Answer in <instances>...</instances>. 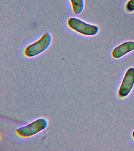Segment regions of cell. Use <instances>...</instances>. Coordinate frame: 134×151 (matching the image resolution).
I'll return each instance as SVG.
<instances>
[{"instance_id": "obj_3", "label": "cell", "mask_w": 134, "mask_h": 151, "mask_svg": "<svg viewBox=\"0 0 134 151\" xmlns=\"http://www.w3.org/2000/svg\"><path fill=\"white\" fill-rule=\"evenodd\" d=\"M67 24L71 29L80 34L87 36L96 35L99 30L97 26L89 24L76 17H71L69 19Z\"/></svg>"}, {"instance_id": "obj_7", "label": "cell", "mask_w": 134, "mask_h": 151, "mask_svg": "<svg viewBox=\"0 0 134 151\" xmlns=\"http://www.w3.org/2000/svg\"><path fill=\"white\" fill-rule=\"evenodd\" d=\"M125 9L129 12L134 11V0H129L125 5Z\"/></svg>"}, {"instance_id": "obj_1", "label": "cell", "mask_w": 134, "mask_h": 151, "mask_svg": "<svg viewBox=\"0 0 134 151\" xmlns=\"http://www.w3.org/2000/svg\"><path fill=\"white\" fill-rule=\"evenodd\" d=\"M52 37L50 33L43 34L39 40L29 45L24 50V53L28 57H34L42 54L51 45Z\"/></svg>"}, {"instance_id": "obj_4", "label": "cell", "mask_w": 134, "mask_h": 151, "mask_svg": "<svg viewBox=\"0 0 134 151\" xmlns=\"http://www.w3.org/2000/svg\"><path fill=\"white\" fill-rule=\"evenodd\" d=\"M134 86V68H129L126 72L118 90L120 97H126L131 91Z\"/></svg>"}, {"instance_id": "obj_2", "label": "cell", "mask_w": 134, "mask_h": 151, "mask_svg": "<svg viewBox=\"0 0 134 151\" xmlns=\"http://www.w3.org/2000/svg\"><path fill=\"white\" fill-rule=\"evenodd\" d=\"M49 122L45 118H41L16 130L19 136L23 137L32 136L42 132L47 127Z\"/></svg>"}, {"instance_id": "obj_6", "label": "cell", "mask_w": 134, "mask_h": 151, "mask_svg": "<svg viewBox=\"0 0 134 151\" xmlns=\"http://www.w3.org/2000/svg\"><path fill=\"white\" fill-rule=\"evenodd\" d=\"M74 14L78 15L83 12L84 8V0H70Z\"/></svg>"}, {"instance_id": "obj_5", "label": "cell", "mask_w": 134, "mask_h": 151, "mask_svg": "<svg viewBox=\"0 0 134 151\" xmlns=\"http://www.w3.org/2000/svg\"><path fill=\"white\" fill-rule=\"evenodd\" d=\"M134 50V41H126L115 47L112 52L113 57L120 58Z\"/></svg>"}, {"instance_id": "obj_8", "label": "cell", "mask_w": 134, "mask_h": 151, "mask_svg": "<svg viewBox=\"0 0 134 151\" xmlns=\"http://www.w3.org/2000/svg\"><path fill=\"white\" fill-rule=\"evenodd\" d=\"M132 134L133 137V138L134 139V131H133Z\"/></svg>"}]
</instances>
